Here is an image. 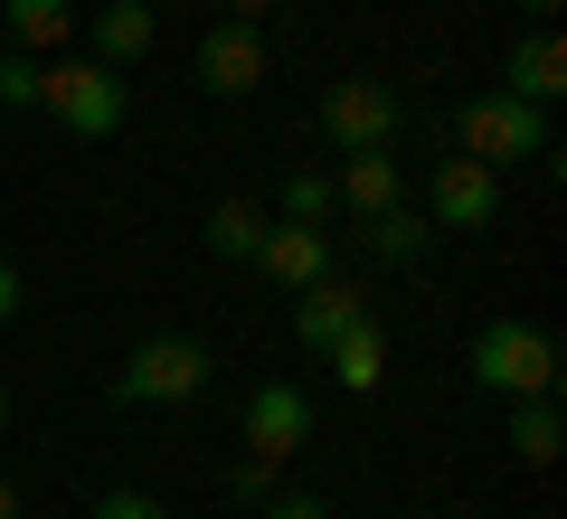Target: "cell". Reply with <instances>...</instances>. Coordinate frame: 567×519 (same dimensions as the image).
Returning a JSON list of instances; mask_svg holds the SVG:
<instances>
[{
    "label": "cell",
    "mask_w": 567,
    "mask_h": 519,
    "mask_svg": "<svg viewBox=\"0 0 567 519\" xmlns=\"http://www.w3.org/2000/svg\"><path fill=\"white\" fill-rule=\"evenodd\" d=\"M39 114H58V133H76V142H114L123 114H133V76L104 58H48Z\"/></svg>",
    "instance_id": "cell-1"
},
{
    "label": "cell",
    "mask_w": 567,
    "mask_h": 519,
    "mask_svg": "<svg viewBox=\"0 0 567 519\" xmlns=\"http://www.w3.org/2000/svg\"><path fill=\"white\" fill-rule=\"evenodd\" d=\"M473 387L483 397H558V340L539 321H483L473 331Z\"/></svg>",
    "instance_id": "cell-2"
},
{
    "label": "cell",
    "mask_w": 567,
    "mask_h": 519,
    "mask_svg": "<svg viewBox=\"0 0 567 519\" xmlns=\"http://www.w3.org/2000/svg\"><path fill=\"white\" fill-rule=\"evenodd\" d=\"M208 387V340L189 331H152L123 350V378H114V406H189Z\"/></svg>",
    "instance_id": "cell-3"
},
{
    "label": "cell",
    "mask_w": 567,
    "mask_h": 519,
    "mask_svg": "<svg viewBox=\"0 0 567 519\" xmlns=\"http://www.w3.org/2000/svg\"><path fill=\"white\" fill-rule=\"evenodd\" d=\"M454 142H464L473 160H492V170H511V160H539L548 152V104H520V95H464L454 104Z\"/></svg>",
    "instance_id": "cell-4"
},
{
    "label": "cell",
    "mask_w": 567,
    "mask_h": 519,
    "mask_svg": "<svg viewBox=\"0 0 567 519\" xmlns=\"http://www.w3.org/2000/svg\"><path fill=\"white\" fill-rule=\"evenodd\" d=\"M322 142L331 152H388V142H398V85L388 76H331Z\"/></svg>",
    "instance_id": "cell-5"
},
{
    "label": "cell",
    "mask_w": 567,
    "mask_h": 519,
    "mask_svg": "<svg viewBox=\"0 0 567 519\" xmlns=\"http://www.w3.org/2000/svg\"><path fill=\"white\" fill-rule=\"evenodd\" d=\"M199 95H218V104H246L265 85V66H275V48H265V29L256 20H208L199 29Z\"/></svg>",
    "instance_id": "cell-6"
},
{
    "label": "cell",
    "mask_w": 567,
    "mask_h": 519,
    "mask_svg": "<svg viewBox=\"0 0 567 519\" xmlns=\"http://www.w3.org/2000/svg\"><path fill=\"white\" fill-rule=\"evenodd\" d=\"M425 218L435 227H492L502 218V170L473 152H445L435 160V180H425Z\"/></svg>",
    "instance_id": "cell-7"
},
{
    "label": "cell",
    "mask_w": 567,
    "mask_h": 519,
    "mask_svg": "<svg viewBox=\"0 0 567 519\" xmlns=\"http://www.w3.org/2000/svg\"><path fill=\"white\" fill-rule=\"evenodd\" d=\"M303 444H312V397H303L293 378H265L256 397H246V454L284 473V463L303 454Z\"/></svg>",
    "instance_id": "cell-8"
},
{
    "label": "cell",
    "mask_w": 567,
    "mask_h": 519,
    "mask_svg": "<svg viewBox=\"0 0 567 519\" xmlns=\"http://www.w3.org/2000/svg\"><path fill=\"white\" fill-rule=\"evenodd\" d=\"M502 95H520V104H558V95H567V39H558L548 20H529V39H511Z\"/></svg>",
    "instance_id": "cell-9"
},
{
    "label": "cell",
    "mask_w": 567,
    "mask_h": 519,
    "mask_svg": "<svg viewBox=\"0 0 567 519\" xmlns=\"http://www.w3.org/2000/svg\"><path fill=\"white\" fill-rule=\"evenodd\" d=\"M256 274H275L284 293L331 274V227H293V218H265V246H256Z\"/></svg>",
    "instance_id": "cell-10"
},
{
    "label": "cell",
    "mask_w": 567,
    "mask_h": 519,
    "mask_svg": "<svg viewBox=\"0 0 567 519\" xmlns=\"http://www.w3.org/2000/svg\"><path fill=\"white\" fill-rule=\"evenodd\" d=\"M331 199H341L350 218H379V208H398V199H406L398 152H341V170H331Z\"/></svg>",
    "instance_id": "cell-11"
},
{
    "label": "cell",
    "mask_w": 567,
    "mask_h": 519,
    "mask_svg": "<svg viewBox=\"0 0 567 519\" xmlns=\"http://www.w3.org/2000/svg\"><path fill=\"white\" fill-rule=\"evenodd\" d=\"M76 0H0V29H10V48H29V58H66V39H76Z\"/></svg>",
    "instance_id": "cell-12"
},
{
    "label": "cell",
    "mask_w": 567,
    "mask_h": 519,
    "mask_svg": "<svg viewBox=\"0 0 567 519\" xmlns=\"http://www.w3.org/2000/svg\"><path fill=\"white\" fill-rule=\"evenodd\" d=\"M360 312H369L360 283H350V274H322V283H303V302H293V331H303V350H331Z\"/></svg>",
    "instance_id": "cell-13"
},
{
    "label": "cell",
    "mask_w": 567,
    "mask_h": 519,
    "mask_svg": "<svg viewBox=\"0 0 567 519\" xmlns=\"http://www.w3.org/2000/svg\"><path fill=\"white\" fill-rule=\"evenodd\" d=\"M152 39H162V10H152V0H104L95 10V58L104 66H142Z\"/></svg>",
    "instance_id": "cell-14"
},
{
    "label": "cell",
    "mask_w": 567,
    "mask_h": 519,
    "mask_svg": "<svg viewBox=\"0 0 567 519\" xmlns=\"http://www.w3.org/2000/svg\"><path fill=\"white\" fill-rule=\"evenodd\" d=\"M322 360H331V378H341L350 397L388 387V331H379V312H360V321H350V331H341V340L322 350Z\"/></svg>",
    "instance_id": "cell-15"
},
{
    "label": "cell",
    "mask_w": 567,
    "mask_h": 519,
    "mask_svg": "<svg viewBox=\"0 0 567 519\" xmlns=\"http://www.w3.org/2000/svg\"><path fill=\"white\" fill-rule=\"evenodd\" d=\"M425 246H435V218H425V208H379V218H360V256L369 264H416Z\"/></svg>",
    "instance_id": "cell-16"
},
{
    "label": "cell",
    "mask_w": 567,
    "mask_h": 519,
    "mask_svg": "<svg viewBox=\"0 0 567 519\" xmlns=\"http://www.w3.org/2000/svg\"><path fill=\"white\" fill-rule=\"evenodd\" d=\"M558 397H511V454L529 463V473H548V463H558Z\"/></svg>",
    "instance_id": "cell-17"
},
{
    "label": "cell",
    "mask_w": 567,
    "mask_h": 519,
    "mask_svg": "<svg viewBox=\"0 0 567 519\" xmlns=\"http://www.w3.org/2000/svg\"><path fill=\"white\" fill-rule=\"evenodd\" d=\"M256 246H265V208L256 199H218V208H208V256L256 264Z\"/></svg>",
    "instance_id": "cell-18"
},
{
    "label": "cell",
    "mask_w": 567,
    "mask_h": 519,
    "mask_svg": "<svg viewBox=\"0 0 567 519\" xmlns=\"http://www.w3.org/2000/svg\"><path fill=\"white\" fill-rule=\"evenodd\" d=\"M275 218H293V227H331L341 218V199H331V170H284V208Z\"/></svg>",
    "instance_id": "cell-19"
},
{
    "label": "cell",
    "mask_w": 567,
    "mask_h": 519,
    "mask_svg": "<svg viewBox=\"0 0 567 519\" xmlns=\"http://www.w3.org/2000/svg\"><path fill=\"white\" fill-rule=\"evenodd\" d=\"M39 76H48V58L0 48V104H10V114H39Z\"/></svg>",
    "instance_id": "cell-20"
},
{
    "label": "cell",
    "mask_w": 567,
    "mask_h": 519,
    "mask_svg": "<svg viewBox=\"0 0 567 519\" xmlns=\"http://www.w3.org/2000/svg\"><path fill=\"white\" fill-rule=\"evenodd\" d=\"M85 519H171V510H162L152 491H133V481H123V491H104V500H95Z\"/></svg>",
    "instance_id": "cell-21"
},
{
    "label": "cell",
    "mask_w": 567,
    "mask_h": 519,
    "mask_svg": "<svg viewBox=\"0 0 567 519\" xmlns=\"http://www.w3.org/2000/svg\"><path fill=\"white\" fill-rule=\"evenodd\" d=\"M265 519H331L312 491H265Z\"/></svg>",
    "instance_id": "cell-22"
},
{
    "label": "cell",
    "mask_w": 567,
    "mask_h": 519,
    "mask_svg": "<svg viewBox=\"0 0 567 519\" xmlns=\"http://www.w3.org/2000/svg\"><path fill=\"white\" fill-rule=\"evenodd\" d=\"M237 491H246V500H265V491H275V463L246 454V463H237Z\"/></svg>",
    "instance_id": "cell-23"
},
{
    "label": "cell",
    "mask_w": 567,
    "mask_h": 519,
    "mask_svg": "<svg viewBox=\"0 0 567 519\" xmlns=\"http://www.w3.org/2000/svg\"><path fill=\"white\" fill-rule=\"evenodd\" d=\"M0 321H20V264L0 256Z\"/></svg>",
    "instance_id": "cell-24"
},
{
    "label": "cell",
    "mask_w": 567,
    "mask_h": 519,
    "mask_svg": "<svg viewBox=\"0 0 567 519\" xmlns=\"http://www.w3.org/2000/svg\"><path fill=\"white\" fill-rule=\"evenodd\" d=\"M218 20H256L265 29V20H275V0H218Z\"/></svg>",
    "instance_id": "cell-25"
},
{
    "label": "cell",
    "mask_w": 567,
    "mask_h": 519,
    "mask_svg": "<svg viewBox=\"0 0 567 519\" xmlns=\"http://www.w3.org/2000/svg\"><path fill=\"white\" fill-rule=\"evenodd\" d=\"M520 10H529V20H558V0H520Z\"/></svg>",
    "instance_id": "cell-26"
},
{
    "label": "cell",
    "mask_w": 567,
    "mask_h": 519,
    "mask_svg": "<svg viewBox=\"0 0 567 519\" xmlns=\"http://www.w3.org/2000/svg\"><path fill=\"white\" fill-rule=\"evenodd\" d=\"M0 519H20V491H10V481H0Z\"/></svg>",
    "instance_id": "cell-27"
},
{
    "label": "cell",
    "mask_w": 567,
    "mask_h": 519,
    "mask_svg": "<svg viewBox=\"0 0 567 519\" xmlns=\"http://www.w3.org/2000/svg\"><path fill=\"white\" fill-rule=\"evenodd\" d=\"M0 425H10V387H0Z\"/></svg>",
    "instance_id": "cell-28"
},
{
    "label": "cell",
    "mask_w": 567,
    "mask_h": 519,
    "mask_svg": "<svg viewBox=\"0 0 567 519\" xmlns=\"http://www.w3.org/2000/svg\"><path fill=\"white\" fill-rule=\"evenodd\" d=\"M152 10H162V0H152Z\"/></svg>",
    "instance_id": "cell-29"
}]
</instances>
